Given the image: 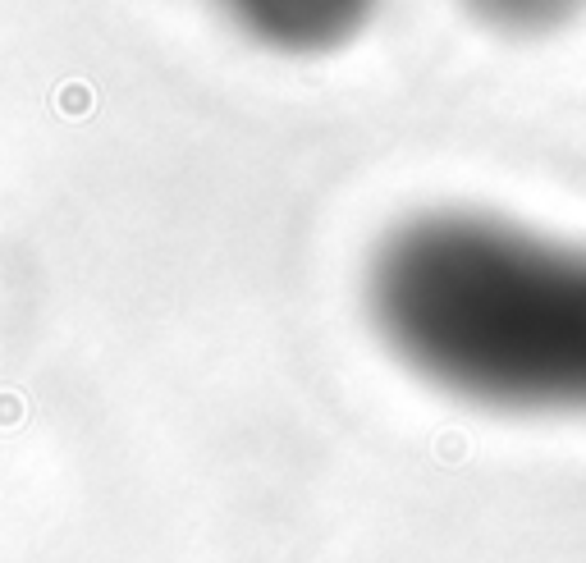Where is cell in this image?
<instances>
[{
  "label": "cell",
  "instance_id": "6da1fadb",
  "mask_svg": "<svg viewBox=\"0 0 586 563\" xmlns=\"http://www.w3.org/2000/svg\"><path fill=\"white\" fill-rule=\"evenodd\" d=\"M362 289L380 344L440 394L586 417V243L435 206L385 229Z\"/></svg>",
  "mask_w": 586,
  "mask_h": 563
},
{
  "label": "cell",
  "instance_id": "7a4b0ae2",
  "mask_svg": "<svg viewBox=\"0 0 586 563\" xmlns=\"http://www.w3.org/2000/svg\"><path fill=\"white\" fill-rule=\"evenodd\" d=\"M229 33L275 60H326L371 33L390 0H207Z\"/></svg>",
  "mask_w": 586,
  "mask_h": 563
},
{
  "label": "cell",
  "instance_id": "3957f363",
  "mask_svg": "<svg viewBox=\"0 0 586 563\" xmlns=\"http://www.w3.org/2000/svg\"><path fill=\"white\" fill-rule=\"evenodd\" d=\"M472 28L500 42H550L586 19V0H454Z\"/></svg>",
  "mask_w": 586,
  "mask_h": 563
}]
</instances>
